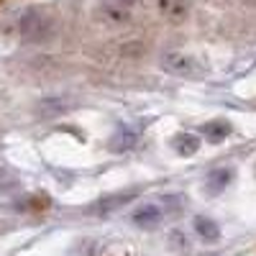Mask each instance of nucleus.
Wrapping results in <instances>:
<instances>
[{"label": "nucleus", "instance_id": "nucleus-1", "mask_svg": "<svg viewBox=\"0 0 256 256\" xmlns=\"http://www.w3.org/2000/svg\"><path fill=\"white\" fill-rule=\"evenodd\" d=\"M54 18L41 10V8H28L18 20V34L24 41H31V44H41V41H49L54 36Z\"/></svg>", "mask_w": 256, "mask_h": 256}, {"label": "nucleus", "instance_id": "nucleus-2", "mask_svg": "<svg viewBox=\"0 0 256 256\" xmlns=\"http://www.w3.org/2000/svg\"><path fill=\"white\" fill-rule=\"evenodd\" d=\"M162 70L169 72V74H177V77H190V74L200 72V64H198V59H192L190 54L169 52V54L162 56Z\"/></svg>", "mask_w": 256, "mask_h": 256}, {"label": "nucleus", "instance_id": "nucleus-3", "mask_svg": "<svg viewBox=\"0 0 256 256\" xmlns=\"http://www.w3.org/2000/svg\"><path fill=\"white\" fill-rule=\"evenodd\" d=\"M98 18L105 26H128L131 24V8L113 3V0H102V6L98 8Z\"/></svg>", "mask_w": 256, "mask_h": 256}, {"label": "nucleus", "instance_id": "nucleus-4", "mask_svg": "<svg viewBox=\"0 0 256 256\" xmlns=\"http://www.w3.org/2000/svg\"><path fill=\"white\" fill-rule=\"evenodd\" d=\"M156 10L166 24H174V26L184 24V20L190 18V13H192L187 0H156Z\"/></svg>", "mask_w": 256, "mask_h": 256}, {"label": "nucleus", "instance_id": "nucleus-5", "mask_svg": "<svg viewBox=\"0 0 256 256\" xmlns=\"http://www.w3.org/2000/svg\"><path fill=\"white\" fill-rule=\"evenodd\" d=\"M131 220H134L138 228H156V226L162 223V210H159V205H154V202L138 205V208L134 210Z\"/></svg>", "mask_w": 256, "mask_h": 256}, {"label": "nucleus", "instance_id": "nucleus-6", "mask_svg": "<svg viewBox=\"0 0 256 256\" xmlns=\"http://www.w3.org/2000/svg\"><path fill=\"white\" fill-rule=\"evenodd\" d=\"M169 146H172L180 156H192V154L200 152V136L190 134V131H182V134H174L172 138H169Z\"/></svg>", "mask_w": 256, "mask_h": 256}, {"label": "nucleus", "instance_id": "nucleus-7", "mask_svg": "<svg viewBox=\"0 0 256 256\" xmlns=\"http://www.w3.org/2000/svg\"><path fill=\"white\" fill-rule=\"evenodd\" d=\"M230 180H233V169H212L208 174V182H205V192L208 195H220L230 184Z\"/></svg>", "mask_w": 256, "mask_h": 256}, {"label": "nucleus", "instance_id": "nucleus-8", "mask_svg": "<svg viewBox=\"0 0 256 256\" xmlns=\"http://www.w3.org/2000/svg\"><path fill=\"white\" fill-rule=\"evenodd\" d=\"M192 223H195V233H198L202 241L216 244V241L220 238V228H218V223L212 220V218H208V216H198Z\"/></svg>", "mask_w": 256, "mask_h": 256}, {"label": "nucleus", "instance_id": "nucleus-9", "mask_svg": "<svg viewBox=\"0 0 256 256\" xmlns=\"http://www.w3.org/2000/svg\"><path fill=\"white\" fill-rule=\"evenodd\" d=\"M202 134L210 144H220L230 136V123L228 120H210L202 126Z\"/></svg>", "mask_w": 256, "mask_h": 256}, {"label": "nucleus", "instance_id": "nucleus-10", "mask_svg": "<svg viewBox=\"0 0 256 256\" xmlns=\"http://www.w3.org/2000/svg\"><path fill=\"white\" fill-rule=\"evenodd\" d=\"M136 141H138V131H136V128L120 126V128H118V134H116V138H113L110 144H113L116 152H123V148H131Z\"/></svg>", "mask_w": 256, "mask_h": 256}, {"label": "nucleus", "instance_id": "nucleus-11", "mask_svg": "<svg viewBox=\"0 0 256 256\" xmlns=\"http://www.w3.org/2000/svg\"><path fill=\"white\" fill-rule=\"evenodd\" d=\"M113 3H120V6H128V8H134L138 0H113Z\"/></svg>", "mask_w": 256, "mask_h": 256}, {"label": "nucleus", "instance_id": "nucleus-12", "mask_svg": "<svg viewBox=\"0 0 256 256\" xmlns=\"http://www.w3.org/2000/svg\"><path fill=\"white\" fill-rule=\"evenodd\" d=\"M210 3H218V6H223V3H226V0H210Z\"/></svg>", "mask_w": 256, "mask_h": 256}]
</instances>
